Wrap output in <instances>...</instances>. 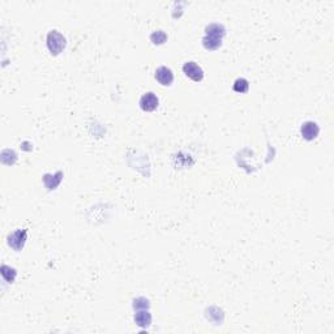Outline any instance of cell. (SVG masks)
<instances>
[{
    "label": "cell",
    "instance_id": "obj_1",
    "mask_svg": "<svg viewBox=\"0 0 334 334\" xmlns=\"http://www.w3.org/2000/svg\"><path fill=\"white\" fill-rule=\"evenodd\" d=\"M224 35H226V28L222 24H209L205 28V35L202 38V46L209 51L220 49Z\"/></svg>",
    "mask_w": 334,
    "mask_h": 334
},
{
    "label": "cell",
    "instance_id": "obj_7",
    "mask_svg": "<svg viewBox=\"0 0 334 334\" xmlns=\"http://www.w3.org/2000/svg\"><path fill=\"white\" fill-rule=\"evenodd\" d=\"M156 80L164 86H170L174 83V73L168 67H158L156 71Z\"/></svg>",
    "mask_w": 334,
    "mask_h": 334
},
{
    "label": "cell",
    "instance_id": "obj_3",
    "mask_svg": "<svg viewBox=\"0 0 334 334\" xmlns=\"http://www.w3.org/2000/svg\"><path fill=\"white\" fill-rule=\"evenodd\" d=\"M28 238V230L27 228H20V230H16L15 232L9 234L7 238V243L11 248H13L15 250H21L27 243Z\"/></svg>",
    "mask_w": 334,
    "mask_h": 334
},
{
    "label": "cell",
    "instance_id": "obj_9",
    "mask_svg": "<svg viewBox=\"0 0 334 334\" xmlns=\"http://www.w3.org/2000/svg\"><path fill=\"white\" fill-rule=\"evenodd\" d=\"M232 89L236 93L243 94V93H247L248 89H250V83L246 79H243V77H239V79H236L234 85H232Z\"/></svg>",
    "mask_w": 334,
    "mask_h": 334
},
{
    "label": "cell",
    "instance_id": "obj_11",
    "mask_svg": "<svg viewBox=\"0 0 334 334\" xmlns=\"http://www.w3.org/2000/svg\"><path fill=\"white\" fill-rule=\"evenodd\" d=\"M150 41H152L154 45H162V43H165V42L167 41V34L162 30L153 31L152 34H150Z\"/></svg>",
    "mask_w": 334,
    "mask_h": 334
},
{
    "label": "cell",
    "instance_id": "obj_2",
    "mask_svg": "<svg viewBox=\"0 0 334 334\" xmlns=\"http://www.w3.org/2000/svg\"><path fill=\"white\" fill-rule=\"evenodd\" d=\"M67 41L65 37L57 30H51L47 34V47L53 55H59L64 50Z\"/></svg>",
    "mask_w": 334,
    "mask_h": 334
},
{
    "label": "cell",
    "instance_id": "obj_12",
    "mask_svg": "<svg viewBox=\"0 0 334 334\" xmlns=\"http://www.w3.org/2000/svg\"><path fill=\"white\" fill-rule=\"evenodd\" d=\"M133 308L135 309H148L149 308V300L145 299V298H137V299L133 300Z\"/></svg>",
    "mask_w": 334,
    "mask_h": 334
},
{
    "label": "cell",
    "instance_id": "obj_5",
    "mask_svg": "<svg viewBox=\"0 0 334 334\" xmlns=\"http://www.w3.org/2000/svg\"><path fill=\"white\" fill-rule=\"evenodd\" d=\"M300 133H302V137H303L304 140L312 141V140H315L316 137L319 136L320 127L316 122L308 120V122H304L303 124H302Z\"/></svg>",
    "mask_w": 334,
    "mask_h": 334
},
{
    "label": "cell",
    "instance_id": "obj_4",
    "mask_svg": "<svg viewBox=\"0 0 334 334\" xmlns=\"http://www.w3.org/2000/svg\"><path fill=\"white\" fill-rule=\"evenodd\" d=\"M183 72L187 77H190L191 80L196 81V83H200L204 79V71L197 63L195 61H187L183 65Z\"/></svg>",
    "mask_w": 334,
    "mask_h": 334
},
{
    "label": "cell",
    "instance_id": "obj_6",
    "mask_svg": "<svg viewBox=\"0 0 334 334\" xmlns=\"http://www.w3.org/2000/svg\"><path fill=\"white\" fill-rule=\"evenodd\" d=\"M158 105H160L158 97H157L153 91H148V93H145V94L140 98L141 110L146 111V112H150V111L157 110Z\"/></svg>",
    "mask_w": 334,
    "mask_h": 334
},
{
    "label": "cell",
    "instance_id": "obj_10",
    "mask_svg": "<svg viewBox=\"0 0 334 334\" xmlns=\"http://www.w3.org/2000/svg\"><path fill=\"white\" fill-rule=\"evenodd\" d=\"M1 276H3L4 279H5L8 283H12V282L15 281L16 276H17V272H16L15 268L3 265V266H1Z\"/></svg>",
    "mask_w": 334,
    "mask_h": 334
},
{
    "label": "cell",
    "instance_id": "obj_8",
    "mask_svg": "<svg viewBox=\"0 0 334 334\" xmlns=\"http://www.w3.org/2000/svg\"><path fill=\"white\" fill-rule=\"evenodd\" d=\"M135 323L137 327L148 328L152 324V315L146 309H139L135 315Z\"/></svg>",
    "mask_w": 334,
    "mask_h": 334
}]
</instances>
